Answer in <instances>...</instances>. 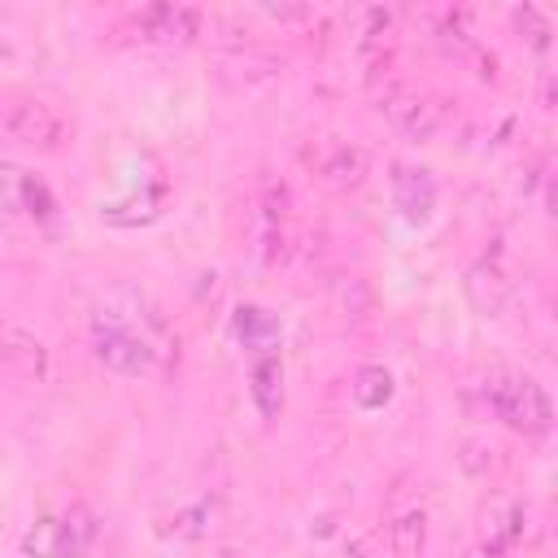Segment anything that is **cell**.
<instances>
[{
  "label": "cell",
  "mask_w": 558,
  "mask_h": 558,
  "mask_svg": "<svg viewBox=\"0 0 558 558\" xmlns=\"http://www.w3.org/2000/svg\"><path fill=\"white\" fill-rule=\"evenodd\" d=\"M484 401H488V410H493L506 427H514V432H523V436H541V432H549V423H554L549 392H545L536 379H527V375H510V371L488 375Z\"/></svg>",
  "instance_id": "6da1fadb"
},
{
  "label": "cell",
  "mask_w": 558,
  "mask_h": 558,
  "mask_svg": "<svg viewBox=\"0 0 558 558\" xmlns=\"http://www.w3.org/2000/svg\"><path fill=\"white\" fill-rule=\"evenodd\" d=\"M96 514L87 506H65L57 514H44L26 536H22V554L26 558H87V549L96 545Z\"/></svg>",
  "instance_id": "7a4b0ae2"
},
{
  "label": "cell",
  "mask_w": 558,
  "mask_h": 558,
  "mask_svg": "<svg viewBox=\"0 0 558 558\" xmlns=\"http://www.w3.org/2000/svg\"><path fill=\"white\" fill-rule=\"evenodd\" d=\"M92 353L100 366L118 375H153L161 366V349L144 331L122 327V323H100V318L92 327Z\"/></svg>",
  "instance_id": "3957f363"
},
{
  "label": "cell",
  "mask_w": 558,
  "mask_h": 558,
  "mask_svg": "<svg viewBox=\"0 0 558 558\" xmlns=\"http://www.w3.org/2000/svg\"><path fill=\"white\" fill-rule=\"evenodd\" d=\"M0 126H4L9 140L26 144V148H39V153H57V148H65V140H70L65 113L52 109L48 100H31V96H26V100H13V105L4 109V118H0Z\"/></svg>",
  "instance_id": "277c9868"
},
{
  "label": "cell",
  "mask_w": 558,
  "mask_h": 558,
  "mask_svg": "<svg viewBox=\"0 0 558 558\" xmlns=\"http://www.w3.org/2000/svg\"><path fill=\"white\" fill-rule=\"evenodd\" d=\"M131 31L144 44H187L201 35V13L187 4H148L131 17Z\"/></svg>",
  "instance_id": "5b68a950"
},
{
  "label": "cell",
  "mask_w": 558,
  "mask_h": 558,
  "mask_svg": "<svg viewBox=\"0 0 558 558\" xmlns=\"http://www.w3.org/2000/svg\"><path fill=\"white\" fill-rule=\"evenodd\" d=\"M52 192L22 166L0 161V218H48Z\"/></svg>",
  "instance_id": "8992f818"
},
{
  "label": "cell",
  "mask_w": 558,
  "mask_h": 558,
  "mask_svg": "<svg viewBox=\"0 0 558 558\" xmlns=\"http://www.w3.org/2000/svg\"><path fill=\"white\" fill-rule=\"evenodd\" d=\"M384 118L405 135V140H414V144H423V140H432L436 131H440V105L436 100H427V96H418V92H410V87H392L388 96H384Z\"/></svg>",
  "instance_id": "52a82bcc"
},
{
  "label": "cell",
  "mask_w": 558,
  "mask_h": 558,
  "mask_svg": "<svg viewBox=\"0 0 558 558\" xmlns=\"http://www.w3.org/2000/svg\"><path fill=\"white\" fill-rule=\"evenodd\" d=\"M0 362H4L13 375L35 379V384H44V379L52 375V353H48V344H44L35 331L17 327V323H0Z\"/></svg>",
  "instance_id": "ba28073f"
},
{
  "label": "cell",
  "mask_w": 558,
  "mask_h": 558,
  "mask_svg": "<svg viewBox=\"0 0 558 558\" xmlns=\"http://www.w3.org/2000/svg\"><path fill=\"white\" fill-rule=\"evenodd\" d=\"M462 296H466V305H471L475 314L497 318V314L510 305V279H506V270H501L493 257H480V262H471L466 275H462Z\"/></svg>",
  "instance_id": "9c48e42d"
},
{
  "label": "cell",
  "mask_w": 558,
  "mask_h": 558,
  "mask_svg": "<svg viewBox=\"0 0 558 558\" xmlns=\"http://www.w3.org/2000/svg\"><path fill=\"white\" fill-rule=\"evenodd\" d=\"M523 519H527L523 501L497 497L484 510V523H480V549H484V558H506L523 541Z\"/></svg>",
  "instance_id": "30bf717a"
},
{
  "label": "cell",
  "mask_w": 558,
  "mask_h": 558,
  "mask_svg": "<svg viewBox=\"0 0 558 558\" xmlns=\"http://www.w3.org/2000/svg\"><path fill=\"white\" fill-rule=\"evenodd\" d=\"M218 78L231 87V92H244V96H257L266 92L275 78H279V61L270 52H257V48H240L231 57L218 61Z\"/></svg>",
  "instance_id": "8fae6325"
},
{
  "label": "cell",
  "mask_w": 558,
  "mask_h": 558,
  "mask_svg": "<svg viewBox=\"0 0 558 558\" xmlns=\"http://www.w3.org/2000/svg\"><path fill=\"white\" fill-rule=\"evenodd\" d=\"M392 201H397V209H401L405 222H427V214L436 205V179H432V170L397 161L392 166Z\"/></svg>",
  "instance_id": "7c38bea8"
},
{
  "label": "cell",
  "mask_w": 558,
  "mask_h": 558,
  "mask_svg": "<svg viewBox=\"0 0 558 558\" xmlns=\"http://www.w3.org/2000/svg\"><path fill=\"white\" fill-rule=\"evenodd\" d=\"M248 392H253V401H257V410H262L266 418L279 414V405H283V366H279L275 353H262V357L253 362V371H248Z\"/></svg>",
  "instance_id": "4fadbf2b"
},
{
  "label": "cell",
  "mask_w": 558,
  "mask_h": 558,
  "mask_svg": "<svg viewBox=\"0 0 558 558\" xmlns=\"http://www.w3.org/2000/svg\"><path fill=\"white\" fill-rule=\"evenodd\" d=\"M318 179H323L331 192H353V187L366 179V153L340 144V148L318 166Z\"/></svg>",
  "instance_id": "5bb4252c"
},
{
  "label": "cell",
  "mask_w": 558,
  "mask_h": 558,
  "mask_svg": "<svg viewBox=\"0 0 558 558\" xmlns=\"http://www.w3.org/2000/svg\"><path fill=\"white\" fill-rule=\"evenodd\" d=\"M423 545H427V514H423V510L397 514L392 527H388V549H392V558H418Z\"/></svg>",
  "instance_id": "9a60e30c"
},
{
  "label": "cell",
  "mask_w": 558,
  "mask_h": 558,
  "mask_svg": "<svg viewBox=\"0 0 558 558\" xmlns=\"http://www.w3.org/2000/svg\"><path fill=\"white\" fill-rule=\"evenodd\" d=\"M161 201H166V183L153 187V192H135V196H126V201H109V205H100V218H109V222L122 227L126 209H135V214H131V227H135V222H153V218L161 214Z\"/></svg>",
  "instance_id": "2e32d148"
},
{
  "label": "cell",
  "mask_w": 558,
  "mask_h": 558,
  "mask_svg": "<svg viewBox=\"0 0 558 558\" xmlns=\"http://www.w3.org/2000/svg\"><path fill=\"white\" fill-rule=\"evenodd\" d=\"M388 397H392V375H388L384 366H362V371L353 375V401H357L362 410H379Z\"/></svg>",
  "instance_id": "e0dca14e"
},
{
  "label": "cell",
  "mask_w": 558,
  "mask_h": 558,
  "mask_svg": "<svg viewBox=\"0 0 558 558\" xmlns=\"http://www.w3.org/2000/svg\"><path fill=\"white\" fill-rule=\"evenodd\" d=\"M497 445L488 440V436H471V440H462V466L471 471V475H488L493 466H497Z\"/></svg>",
  "instance_id": "ac0fdd59"
},
{
  "label": "cell",
  "mask_w": 558,
  "mask_h": 558,
  "mask_svg": "<svg viewBox=\"0 0 558 558\" xmlns=\"http://www.w3.org/2000/svg\"><path fill=\"white\" fill-rule=\"evenodd\" d=\"M235 331H240V340H248V344H253V336H262V349H270V340H275V323H270L262 310H240Z\"/></svg>",
  "instance_id": "d6986e66"
},
{
  "label": "cell",
  "mask_w": 558,
  "mask_h": 558,
  "mask_svg": "<svg viewBox=\"0 0 558 558\" xmlns=\"http://www.w3.org/2000/svg\"><path fill=\"white\" fill-rule=\"evenodd\" d=\"M344 558H371V549H366V541H362V545H353V549H349Z\"/></svg>",
  "instance_id": "ffe728a7"
}]
</instances>
